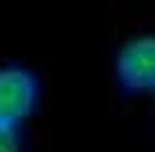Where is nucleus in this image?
<instances>
[{
    "instance_id": "7ed1b4c3",
    "label": "nucleus",
    "mask_w": 155,
    "mask_h": 152,
    "mask_svg": "<svg viewBox=\"0 0 155 152\" xmlns=\"http://www.w3.org/2000/svg\"><path fill=\"white\" fill-rule=\"evenodd\" d=\"M0 152H18V130L0 123Z\"/></svg>"
},
{
    "instance_id": "f257e3e1",
    "label": "nucleus",
    "mask_w": 155,
    "mask_h": 152,
    "mask_svg": "<svg viewBox=\"0 0 155 152\" xmlns=\"http://www.w3.org/2000/svg\"><path fill=\"white\" fill-rule=\"evenodd\" d=\"M36 105V76L22 65H0V123L15 127Z\"/></svg>"
},
{
    "instance_id": "f03ea898",
    "label": "nucleus",
    "mask_w": 155,
    "mask_h": 152,
    "mask_svg": "<svg viewBox=\"0 0 155 152\" xmlns=\"http://www.w3.org/2000/svg\"><path fill=\"white\" fill-rule=\"evenodd\" d=\"M116 76L126 91H148L155 87V33L126 40L116 54Z\"/></svg>"
}]
</instances>
